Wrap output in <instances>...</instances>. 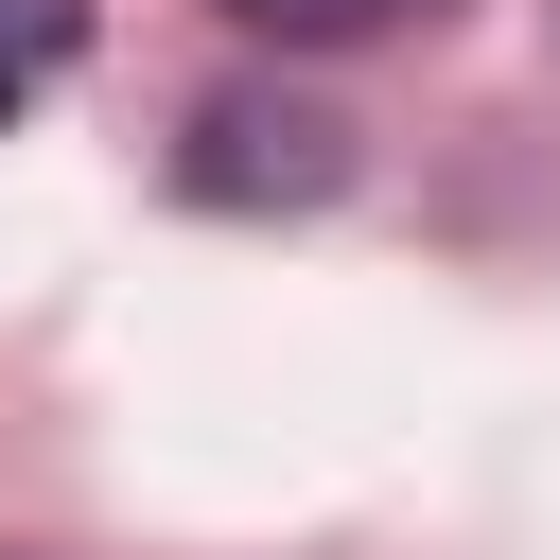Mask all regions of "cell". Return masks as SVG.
<instances>
[{"mask_svg":"<svg viewBox=\"0 0 560 560\" xmlns=\"http://www.w3.org/2000/svg\"><path fill=\"white\" fill-rule=\"evenodd\" d=\"M245 35H280V52H350V35H402V18H455V0H228Z\"/></svg>","mask_w":560,"mask_h":560,"instance_id":"3957f363","label":"cell"},{"mask_svg":"<svg viewBox=\"0 0 560 560\" xmlns=\"http://www.w3.org/2000/svg\"><path fill=\"white\" fill-rule=\"evenodd\" d=\"M88 70V0H0V122H35Z\"/></svg>","mask_w":560,"mask_h":560,"instance_id":"7a4b0ae2","label":"cell"},{"mask_svg":"<svg viewBox=\"0 0 560 560\" xmlns=\"http://www.w3.org/2000/svg\"><path fill=\"white\" fill-rule=\"evenodd\" d=\"M175 192L192 210H332L350 192V122L315 88H210L192 140H175Z\"/></svg>","mask_w":560,"mask_h":560,"instance_id":"6da1fadb","label":"cell"}]
</instances>
